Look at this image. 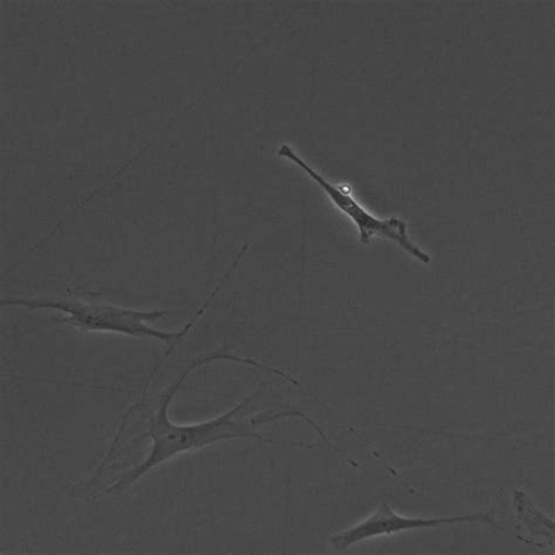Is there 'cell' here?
Masks as SVG:
<instances>
[{
  "label": "cell",
  "mask_w": 555,
  "mask_h": 555,
  "mask_svg": "<svg viewBox=\"0 0 555 555\" xmlns=\"http://www.w3.org/2000/svg\"><path fill=\"white\" fill-rule=\"evenodd\" d=\"M232 347L233 345H223L214 350V352L195 359L193 363L190 364L178 382L175 383L167 390L163 399H160L157 413L152 417L147 433L142 436V438H151L153 442L149 457L134 467V469L127 472L118 481H115L113 486L102 490L101 493L95 496L122 492L154 470L155 467L172 459L188 454L190 451L201 450L219 442L238 440V438H253V440L268 444L272 443L271 440H268V438L262 436L258 430L261 426L283 418H302L318 431L321 438H323L332 449H338L328 440L326 434L320 429L313 418L301 411H297V409H287V411L281 412H264L250 418H238L240 413L244 412L245 408L255 400L261 388L260 386L251 396H248L236 406H233L231 411L221 416L206 422L195 423V425L180 426L177 425V423H172L168 415L172 398L177 396V392L185 383V379L197 369L203 366V364L215 361H231L251 366L253 359L231 354L230 350Z\"/></svg>",
  "instance_id": "obj_1"
},
{
  "label": "cell",
  "mask_w": 555,
  "mask_h": 555,
  "mask_svg": "<svg viewBox=\"0 0 555 555\" xmlns=\"http://www.w3.org/2000/svg\"><path fill=\"white\" fill-rule=\"evenodd\" d=\"M218 294L219 291L215 288L194 319L190 320L180 332L175 333L159 331L147 325L149 321L166 317V312L126 309L91 294L57 300L28 297L10 298L0 301V305L60 311L66 314L62 320L63 323L85 332H107L133 338H153L178 346L196 324V321L208 310Z\"/></svg>",
  "instance_id": "obj_2"
},
{
  "label": "cell",
  "mask_w": 555,
  "mask_h": 555,
  "mask_svg": "<svg viewBox=\"0 0 555 555\" xmlns=\"http://www.w3.org/2000/svg\"><path fill=\"white\" fill-rule=\"evenodd\" d=\"M278 155L300 168L327 195L335 208L345 214L357 227L361 244L367 245L376 236L397 243L413 258L429 264L430 256L415 244L408 233V225L399 217L378 218L364 208L346 186L333 183L311 167L288 144H283Z\"/></svg>",
  "instance_id": "obj_3"
},
{
  "label": "cell",
  "mask_w": 555,
  "mask_h": 555,
  "mask_svg": "<svg viewBox=\"0 0 555 555\" xmlns=\"http://www.w3.org/2000/svg\"><path fill=\"white\" fill-rule=\"evenodd\" d=\"M474 521L495 525L494 514H476L448 518H414L403 516L389 504L383 503L367 518H364L358 524L350 526V528L332 535L331 545L335 551L344 552L362 542H367V540L378 537L437 528V526L443 524Z\"/></svg>",
  "instance_id": "obj_4"
},
{
  "label": "cell",
  "mask_w": 555,
  "mask_h": 555,
  "mask_svg": "<svg viewBox=\"0 0 555 555\" xmlns=\"http://www.w3.org/2000/svg\"><path fill=\"white\" fill-rule=\"evenodd\" d=\"M514 499L521 530H525L524 532L528 533L531 539H542L545 537L553 542V520L546 517L525 492L516 491Z\"/></svg>",
  "instance_id": "obj_5"
}]
</instances>
